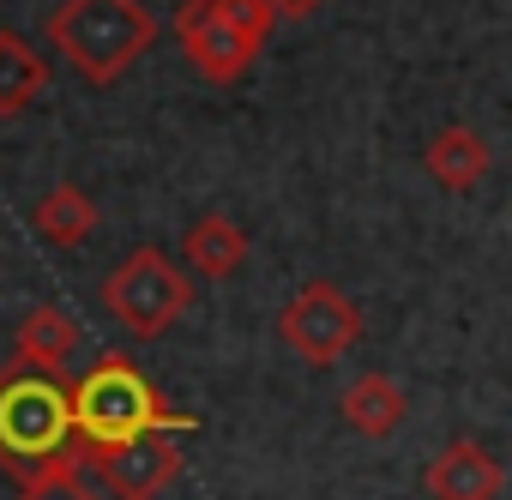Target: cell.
<instances>
[{"instance_id": "obj_5", "label": "cell", "mask_w": 512, "mask_h": 500, "mask_svg": "<svg viewBox=\"0 0 512 500\" xmlns=\"http://www.w3.org/2000/svg\"><path fill=\"white\" fill-rule=\"evenodd\" d=\"M187 302H193V284L163 247H133V254L103 278V308L133 338H163L187 314Z\"/></svg>"}, {"instance_id": "obj_13", "label": "cell", "mask_w": 512, "mask_h": 500, "mask_svg": "<svg viewBox=\"0 0 512 500\" xmlns=\"http://www.w3.org/2000/svg\"><path fill=\"white\" fill-rule=\"evenodd\" d=\"M31 223H37L43 241H55V247H79V241L97 235V199H91L85 187H49V193L31 205Z\"/></svg>"}, {"instance_id": "obj_12", "label": "cell", "mask_w": 512, "mask_h": 500, "mask_svg": "<svg viewBox=\"0 0 512 500\" xmlns=\"http://www.w3.org/2000/svg\"><path fill=\"white\" fill-rule=\"evenodd\" d=\"M43 91H49V61L19 31H0V121L25 115Z\"/></svg>"}, {"instance_id": "obj_10", "label": "cell", "mask_w": 512, "mask_h": 500, "mask_svg": "<svg viewBox=\"0 0 512 500\" xmlns=\"http://www.w3.org/2000/svg\"><path fill=\"white\" fill-rule=\"evenodd\" d=\"M338 416H344L356 434L386 440L392 428H404L410 398H404V386H398L392 374H356V380L344 386V398H338Z\"/></svg>"}, {"instance_id": "obj_3", "label": "cell", "mask_w": 512, "mask_h": 500, "mask_svg": "<svg viewBox=\"0 0 512 500\" xmlns=\"http://www.w3.org/2000/svg\"><path fill=\"white\" fill-rule=\"evenodd\" d=\"M49 43L85 85H115L151 55L157 19L145 0H61V13H49Z\"/></svg>"}, {"instance_id": "obj_11", "label": "cell", "mask_w": 512, "mask_h": 500, "mask_svg": "<svg viewBox=\"0 0 512 500\" xmlns=\"http://www.w3.org/2000/svg\"><path fill=\"white\" fill-rule=\"evenodd\" d=\"M181 254H187V266H193L199 278L223 284V278H235V272L247 266V229H241L235 217H223V211H205V217L187 229Z\"/></svg>"}, {"instance_id": "obj_16", "label": "cell", "mask_w": 512, "mask_h": 500, "mask_svg": "<svg viewBox=\"0 0 512 500\" xmlns=\"http://www.w3.org/2000/svg\"><path fill=\"white\" fill-rule=\"evenodd\" d=\"M326 0H272V13L278 19H308V13H320Z\"/></svg>"}, {"instance_id": "obj_6", "label": "cell", "mask_w": 512, "mask_h": 500, "mask_svg": "<svg viewBox=\"0 0 512 500\" xmlns=\"http://www.w3.org/2000/svg\"><path fill=\"white\" fill-rule=\"evenodd\" d=\"M278 338H284V350H296L308 368H332V362H344V356L356 350V338H362V308H356L338 284L314 278V284H302V290L284 302Z\"/></svg>"}, {"instance_id": "obj_1", "label": "cell", "mask_w": 512, "mask_h": 500, "mask_svg": "<svg viewBox=\"0 0 512 500\" xmlns=\"http://www.w3.org/2000/svg\"><path fill=\"white\" fill-rule=\"evenodd\" d=\"M79 464H85V440H79V416H73V386L55 368L13 356L0 368V470L31 488L43 476H67Z\"/></svg>"}, {"instance_id": "obj_4", "label": "cell", "mask_w": 512, "mask_h": 500, "mask_svg": "<svg viewBox=\"0 0 512 500\" xmlns=\"http://www.w3.org/2000/svg\"><path fill=\"white\" fill-rule=\"evenodd\" d=\"M272 0H181L175 37L205 85H241L272 37Z\"/></svg>"}, {"instance_id": "obj_8", "label": "cell", "mask_w": 512, "mask_h": 500, "mask_svg": "<svg viewBox=\"0 0 512 500\" xmlns=\"http://www.w3.org/2000/svg\"><path fill=\"white\" fill-rule=\"evenodd\" d=\"M422 488H428V500H500L506 470H500V458L488 446L452 440V446H440V458H428Z\"/></svg>"}, {"instance_id": "obj_14", "label": "cell", "mask_w": 512, "mask_h": 500, "mask_svg": "<svg viewBox=\"0 0 512 500\" xmlns=\"http://www.w3.org/2000/svg\"><path fill=\"white\" fill-rule=\"evenodd\" d=\"M73 350H79V326L61 314V308H31L25 314V326H19V362H37V368H67L73 362Z\"/></svg>"}, {"instance_id": "obj_7", "label": "cell", "mask_w": 512, "mask_h": 500, "mask_svg": "<svg viewBox=\"0 0 512 500\" xmlns=\"http://www.w3.org/2000/svg\"><path fill=\"white\" fill-rule=\"evenodd\" d=\"M85 464L103 476V488H109L115 500H157V494L181 476V446H175V434H139V440H127V446L91 452Z\"/></svg>"}, {"instance_id": "obj_2", "label": "cell", "mask_w": 512, "mask_h": 500, "mask_svg": "<svg viewBox=\"0 0 512 500\" xmlns=\"http://www.w3.org/2000/svg\"><path fill=\"white\" fill-rule=\"evenodd\" d=\"M73 416H79V440L85 458L103 446H127L139 434H193L199 416L175 410L127 356H97L79 386H73Z\"/></svg>"}, {"instance_id": "obj_15", "label": "cell", "mask_w": 512, "mask_h": 500, "mask_svg": "<svg viewBox=\"0 0 512 500\" xmlns=\"http://www.w3.org/2000/svg\"><path fill=\"white\" fill-rule=\"evenodd\" d=\"M19 500H103V494H91V488H85V476H79V470H67V476H43V482H31Z\"/></svg>"}, {"instance_id": "obj_9", "label": "cell", "mask_w": 512, "mask_h": 500, "mask_svg": "<svg viewBox=\"0 0 512 500\" xmlns=\"http://www.w3.org/2000/svg\"><path fill=\"white\" fill-rule=\"evenodd\" d=\"M422 169L446 187V193H470L488 169H494V151H488V139L476 133V127H440L434 139H428V151H422Z\"/></svg>"}]
</instances>
